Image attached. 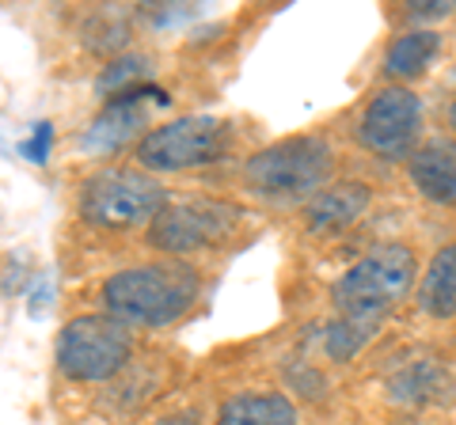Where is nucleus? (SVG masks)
Returning a JSON list of instances; mask_svg holds the SVG:
<instances>
[{"instance_id":"16","label":"nucleus","mask_w":456,"mask_h":425,"mask_svg":"<svg viewBox=\"0 0 456 425\" xmlns=\"http://www.w3.org/2000/svg\"><path fill=\"white\" fill-rule=\"evenodd\" d=\"M50 148H53V125H50V122H35L31 133L20 140V152H23L31 164H46V160H50Z\"/></svg>"},{"instance_id":"15","label":"nucleus","mask_w":456,"mask_h":425,"mask_svg":"<svg viewBox=\"0 0 456 425\" xmlns=\"http://www.w3.org/2000/svg\"><path fill=\"white\" fill-rule=\"evenodd\" d=\"M152 76V58H145V53H126V58L110 61L103 73H99L95 80V92L103 95H126L134 88H145V80Z\"/></svg>"},{"instance_id":"18","label":"nucleus","mask_w":456,"mask_h":425,"mask_svg":"<svg viewBox=\"0 0 456 425\" xmlns=\"http://www.w3.org/2000/svg\"><path fill=\"white\" fill-rule=\"evenodd\" d=\"M156 425H198V418H194V414H171V418L156 421Z\"/></svg>"},{"instance_id":"4","label":"nucleus","mask_w":456,"mask_h":425,"mask_svg":"<svg viewBox=\"0 0 456 425\" xmlns=\"http://www.w3.org/2000/svg\"><path fill=\"white\" fill-rule=\"evenodd\" d=\"M167 205H171V197L160 187V179L134 172V167H103V172L88 175L77 197L84 224L103 229V232L145 229Z\"/></svg>"},{"instance_id":"7","label":"nucleus","mask_w":456,"mask_h":425,"mask_svg":"<svg viewBox=\"0 0 456 425\" xmlns=\"http://www.w3.org/2000/svg\"><path fill=\"white\" fill-rule=\"evenodd\" d=\"M232 145V125L213 115H187L156 125L137 140V164L145 172H191L221 160Z\"/></svg>"},{"instance_id":"6","label":"nucleus","mask_w":456,"mask_h":425,"mask_svg":"<svg viewBox=\"0 0 456 425\" xmlns=\"http://www.w3.org/2000/svg\"><path fill=\"white\" fill-rule=\"evenodd\" d=\"M244 224V209L224 197H179L149 224V247L164 254H191L224 247Z\"/></svg>"},{"instance_id":"17","label":"nucleus","mask_w":456,"mask_h":425,"mask_svg":"<svg viewBox=\"0 0 456 425\" xmlns=\"http://www.w3.org/2000/svg\"><path fill=\"white\" fill-rule=\"evenodd\" d=\"M456 8V0H419V4H411V16H449Z\"/></svg>"},{"instance_id":"8","label":"nucleus","mask_w":456,"mask_h":425,"mask_svg":"<svg viewBox=\"0 0 456 425\" xmlns=\"http://www.w3.org/2000/svg\"><path fill=\"white\" fill-rule=\"evenodd\" d=\"M422 130V103L411 88H380L362 110L358 137L380 160H411Z\"/></svg>"},{"instance_id":"13","label":"nucleus","mask_w":456,"mask_h":425,"mask_svg":"<svg viewBox=\"0 0 456 425\" xmlns=\"http://www.w3.org/2000/svg\"><path fill=\"white\" fill-rule=\"evenodd\" d=\"M419 304L434 319L456 316V244H445L430 259V266H426L422 285H419Z\"/></svg>"},{"instance_id":"12","label":"nucleus","mask_w":456,"mask_h":425,"mask_svg":"<svg viewBox=\"0 0 456 425\" xmlns=\"http://www.w3.org/2000/svg\"><path fill=\"white\" fill-rule=\"evenodd\" d=\"M213 425H297V406L278 391H244L217 410Z\"/></svg>"},{"instance_id":"11","label":"nucleus","mask_w":456,"mask_h":425,"mask_svg":"<svg viewBox=\"0 0 456 425\" xmlns=\"http://www.w3.org/2000/svg\"><path fill=\"white\" fill-rule=\"evenodd\" d=\"M411 182L419 187L422 197H430L437 205L456 202V140L452 137H430L415 148L407 160Z\"/></svg>"},{"instance_id":"3","label":"nucleus","mask_w":456,"mask_h":425,"mask_svg":"<svg viewBox=\"0 0 456 425\" xmlns=\"http://www.w3.org/2000/svg\"><path fill=\"white\" fill-rule=\"evenodd\" d=\"M335 172V152L323 137L316 133H301V137H285L266 145L263 152H255L244 164V179L248 187L266 197V202H312L327 179Z\"/></svg>"},{"instance_id":"10","label":"nucleus","mask_w":456,"mask_h":425,"mask_svg":"<svg viewBox=\"0 0 456 425\" xmlns=\"http://www.w3.org/2000/svg\"><path fill=\"white\" fill-rule=\"evenodd\" d=\"M369 202H373V190L365 182H331L305 205V229L312 236H335L350 229L369 209Z\"/></svg>"},{"instance_id":"2","label":"nucleus","mask_w":456,"mask_h":425,"mask_svg":"<svg viewBox=\"0 0 456 425\" xmlns=\"http://www.w3.org/2000/svg\"><path fill=\"white\" fill-rule=\"evenodd\" d=\"M419 277L415 251L403 244H384L358 259L331 285V304L338 308V319H350L377 334V327L395 311V304L411 293Z\"/></svg>"},{"instance_id":"14","label":"nucleus","mask_w":456,"mask_h":425,"mask_svg":"<svg viewBox=\"0 0 456 425\" xmlns=\"http://www.w3.org/2000/svg\"><path fill=\"white\" fill-rule=\"evenodd\" d=\"M437 53H441V35L437 31H430V27L407 31V35H399L392 42L388 53H384V73H388L392 80H415L434 65Z\"/></svg>"},{"instance_id":"1","label":"nucleus","mask_w":456,"mask_h":425,"mask_svg":"<svg viewBox=\"0 0 456 425\" xmlns=\"http://www.w3.org/2000/svg\"><path fill=\"white\" fill-rule=\"evenodd\" d=\"M99 301L126 327H167L194 308L198 270L179 259L126 266L103 281Z\"/></svg>"},{"instance_id":"9","label":"nucleus","mask_w":456,"mask_h":425,"mask_svg":"<svg viewBox=\"0 0 456 425\" xmlns=\"http://www.w3.org/2000/svg\"><path fill=\"white\" fill-rule=\"evenodd\" d=\"M171 95L160 88H134L126 95L107 99V107L95 115V122L84 133V148L88 152H114L122 148L126 140H134L137 130L149 122V107H167Z\"/></svg>"},{"instance_id":"19","label":"nucleus","mask_w":456,"mask_h":425,"mask_svg":"<svg viewBox=\"0 0 456 425\" xmlns=\"http://www.w3.org/2000/svg\"><path fill=\"white\" fill-rule=\"evenodd\" d=\"M449 125H452V133H456V99H452V107H449Z\"/></svg>"},{"instance_id":"5","label":"nucleus","mask_w":456,"mask_h":425,"mask_svg":"<svg viewBox=\"0 0 456 425\" xmlns=\"http://www.w3.org/2000/svg\"><path fill=\"white\" fill-rule=\"evenodd\" d=\"M134 353V334L114 316H77L57 334V368L77 384H103L118 376Z\"/></svg>"}]
</instances>
